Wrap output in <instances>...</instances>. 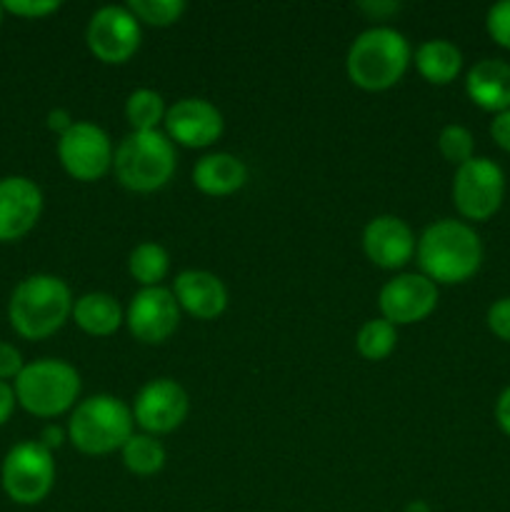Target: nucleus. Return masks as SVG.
<instances>
[{
  "instance_id": "32",
  "label": "nucleus",
  "mask_w": 510,
  "mask_h": 512,
  "mask_svg": "<svg viewBox=\"0 0 510 512\" xmlns=\"http://www.w3.org/2000/svg\"><path fill=\"white\" fill-rule=\"evenodd\" d=\"M490 135H493V140L500 148L510 153V110L495 113L493 123H490Z\"/></svg>"
},
{
  "instance_id": "2",
  "label": "nucleus",
  "mask_w": 510,
  "mask_h": 512,
  "mask_svg": "<svg viewBox=\"0 0 510 512\" xmlns=\"http://www.w3.org/2000/svg\"><path fill=\"white\" fill-rule=\"evenodd\" d=\"M70 315H73V295L58 275H30L10 295V325L25 340L50 338L63 328Z\"/></svg>"
},
{
  "instance_id": "13",
  "label": "nucleus",
  "mask_w": 510,
  "mask_h": 512,
  "mask_svg": "<svg viewBox=\"0 0 510 512\" xmlns=\"http://www.w3.org/2000/svg\"><path fill=\"white\" fill-rule=\"evenodd\" d=\"M380 313L393 325H413L428 318L438 305V285L423 273H403L380 290Z\"/></svg>"
},
{
  "instance_id": "21",
  "label": "nucleus",
  "mask_w": 510,
  "mask_h": 512,
  "mask_svg": "<svg viewBox=\"0 0 510 512\" xmlns=\"http://www.w3.org/2000/svg\"><path fill=\"white\" fill-rule=\"evenodd\" d=\"M415 68L428 83L448 85L458 78L460 68H463V53L458 45L445 38L425 40L415 50Z\"/></svg>"
},
{
  "instance_id": "22",
  "label": "nucleus",
  "mask_w": 510,
  "mask_h": 512,
  "mask_svg": "<svg viewBox=\"0 0 510 512\" xmlns=\"http://www.w3.org/2000/svg\"><path fill=\"white\" fill-rule=\"evenodd\" d=\"M165 100L158 90L138 88L125 100V118H128L133 133H150L158 130V125L165 120Z\"/></svg>"
},
{
  "instance_id": "26",
  "label": "nucleus",
  "mask_w": 510,
  "mask_h": 512,
  "mask_svg": "<svg viewBox=\"0 0 510 512\" xmlns=\"http://www.w3.org/2000/svg\"><path fill=\"white\" fill-rule=\"evenodd\" d=\"M128 10L138 18V23L168 28L185 13V0H130Z\"/></svg>"
},
{
  "instance_id": "37",
  "label": "nucleus",
  "mask_w": 510,
  "mask_h": 512,
  "mask_svg": "<svg viewBox=\"0 0 510 512\" xmlns=\"http://www.w3.org/2000/svg\"><path fill=\"white\" fill-rule=\"evenodd\" d=\"M63 440H65V433L58 428V425H45L43 433H40L38 443L45 445V448H48L50 453H53L55 448H60V445H63Z\"/></svg>"
},
{
  "instance_id": "31",
  "label": "nucleus",
  "mask_w": 510,
  "mask_h": 512,
  "mask_svg": "<svg viewBox=\"0 0 510 512\" xmlns=\"http://www.w3.org/2000/svg\"><path fill=\"white\" fill-rule=\"evenodd\" d=\"M23 355L15 345L10 343H0V380H10V378H18L20 370H23Z\"/></svg>"
},
{
  "instance_id": "39",
  "label": "nucleus",
  "mask_w": 510,
  "mask_h": 512,
  "mask_svg": "<svg viewBox=\"0 0 510 512\" xmlns=\"http://www.w3.org/2000/svg\"><path fill=\"white\" fill-rule=\"evenodd\" d=\"M0 20H3V5H0Z\"/></svg>"
},
{
  "instance_id": "16",
  "label": "nucleus",
  "mask_w": 510,
  "mask_h": 512,
  "mask_svg": "<svg viewBox=\"0 0 510 512\" xmlns=\"http://www.w3.org/2000/svg\"><path fill=\"white\" fill-rule=\"evenodd\" d=\"M415 235L408 223L395 215H378L363 230V250L373 265L383 270H398L415 255Z\"/></svg>"
},
{
  "instance_id": "5",
  "label": "nucleus",
  "mask_w": 510,
  "mask_h": 512,
  "mask_svg": "<svg viewBox=\"0 0 510 512\" xmlns=\"http://www.w3.org/2000/svg\"><path fill=\"white\" fill-rule=\"evenodd\" d=\"M173 140L160 130L150 133H128L120 140L113 158L115 178L133 193H153L160 190L175 173Z\"/></svg>"
},
{
  "instance_id": "28",
  "label": "nucleus",
  "mask_w": 510,
  "mask_h": 512,
  "mask_svg": "<svg viewBox=\"0 0 510 512\" xmlns=\"http://www.w3.org/2000/svg\"><path fill=\"white\" fill-rule=\"evenodd\" d=\"M485 28L495 43L510 50V0H498L495 5H490Z\"/></svg>"
},
{
  "instance_id": "8",
  "label": "nucleus",
  "mask_w": 510,
  "mask_h": 512,
  "mask_svg": "<svg viewBox=\"0 0 510 512\" xmlns=\"http://www.w3.org/2000/svg\"><path fill=\"white\" fill-rule=\"evenodd\" d=\"M505 175L495 160L470 158L453 178V203L468 220H488L503 203Z\"/></svg>"
},
{
  "instance_id": "3",
  "label": "nucleus",
  "mask_w": 510,
  "mask_h": 512,
  "mask_svg": "<svg viewBox=\"0 0 510 512\" xmlns=\"http://www.w3.org/2000/svg\"><path fill=\"white\" fill-rule=\"evenodd\" d=\"M410 63V45L403 33L388 25L368 28L353 40L345 58L348 78L358 88L378 93L388 90L405 75Z\"/></svg>"
},
{
  "instance_id": "18",
  "label": "nucleus",
  "mask_w": 510,
  "mask_h": 512,
  "mask_svg": "<svg viewBox=\"0 0 510 512\" xmlns=\"http://www.w3.org/2000/svg\"><path fill=\"white\" fill-rule=\"evenodd\" d=\"M465 93L478 108L490 113L510 110V63L498 58L478 60L468 70Z\"/></svg>"
},
{
  "instance_id": "4",
  "label": "nucleus",
  "mask_w": 510,
  "mask_h": 512,
  "mask_svg": "<svg viewBox=\"0 0 510 512\" xmlns=\"http://www.w3.org/2000/svg\"><path fill=\"white\" fill-rule=\"evenodd\" d=\"M133 408L115 395H90L75 405L68 420V440L85 455H108L133 435Z\"/></svg>"
},
{
  "instance_id": "17",
  "label": "nucleus",
  "mask_w": 510,
  "mask_h": 512,
  "mask_svg": "<svg viewBox=\"0 0 510 512\" xmlns=\"http://www.w3.org/2000/svg\"><path fill=\"white\" fill-rule=\"evenodd\" d=\"M175 300L198 320H213L228 308V290L218 275L208 270H183L175 278Z\"/></svg>"
},
{
  "instance_id": "9",
  "label": "nucleus",
  "mask_w": 510,
  "mask_h": 512,
  "mask_svg": "<svg viewBox=\"0 0 510 512\" xmlns=\"http://www.w3.org/2000/svg\"><path fill=\"white\" fill-rule=\"evenodd\" d=\"M58 158L65 173L83 183L100 180L113 168V143L100 125L75 120L68 133L58 140Z\"/></svg>"
},
{
  "instance_id": "6",
  "label": "nucleus",
  "mask_w": 510,
  "mask_h": 512,
  "mask_svg": "<svg viewBox=\"0 0 510 512\" xmlns=\"http://www.w3.org/2000/svg\"><path fill=\"white\" fill-rule=\"evenodd\" d=\"M15 400L35 418H58L75 405L80 375L65 360L43 358L28 363L15 378Z\"/></svg>"
},
{
  "instance_id": "10",
  "label": "nucleus",
  "mask_w": 510,
  "mask_h": 512,
  "mask_svg": "<svg viewBox=\"0 0 510 512\" xmlns=\"http://www.w3.org/2000/svg\"><path fill=\"white\" fill-rule=\"evenodd\" d=\"M140 38H143V30L128 5H103L100 10H95L85 28V43H88L90 53L100 63L108 65H118L133 58L135 50L140 48Z\"/></svg>"
},
{
  "instance_id": "24",
  "label": "nucleus",
  "mask_w": 510,
  "mask_h": 512,
  "mask_svg": "<svg viewBox=\"0 0 510 512\" xmlns=\"http://www.w3.org/2000/svg\"><path fill=\"white\" fill-rule=\"evenodd\" d=\"M128 270L143 288H155L170 270V255L158 243H140L128 258Z\"/></svg>"
},
{
  "instance_id": "27",
  "label": "nucleus",
  "mask_w": 510,
  "mask_h": 512,
  "mask_svg": "<svg viewBox=\"0 0 510 512\" xmlns=\"http://www.w3.org/2000/svg\"><path fill=\"white\" fill-rule=\"evenodd\" d=\"M438 150L448 163L453 165H463L473 158L475 150V140L473 133L463 125H445L438 135Z\"/></svg>"
},
{
  "instance_id": "33",
  "label": "nucleus",
  "mask_w": 510,
  "mask_h": 512,
  "mask_svg": "<svg viewBox=\"0 0 510 512\" xmlns=\"http://www.w3.org/2000/svg\"><path fill=\"white\" fill-rule=\"evenodd\" d=\"M358 8L363 13L373 15V18H385V15L398 13L400 3H393V0H365V3H358Z\"/></svg>"
},
{
  "instance_id": "20",
  "label": "nucleus",
  "mask_w": 510,
  "mask_h": 512,
  "mask_svg": "<svg viewBox=\"0 0 510 512\" xmlns=\"http://www.w3.org/2000/svg\"><path fill=\"white\" fill-rule=\"evenodd\" d=\"M73 320L83 333L105 338L123 325V308L110 293H85L73 303Z\"/></svg>"
},
{
  "instance_id": "12",
  "label": "nucleus",
  "mask_w": 510,
  "mask_h": 512,
  "mask_svg": "<svg viewBox=\"0 0 510 512\" xmlns=\"http://www.w3.org/2000/svg\"><path fill=\"white\" fill-rule=\"evenodd\" d=\"M125 323L135 335V340L148 345H158L175 333L180 323V305L175 295L163 285L143 288L133 295L128 310H125Z\"/></svg>"
},
{
  "instance_id": "36",
  "label": "nucleus",
  "mask_w": 510,
  "mask_h": 512,
  "mask_svg": "<svg viewBox=\"0 0 510 512\" xmlns=\"http://www.w3.org/2000/svg\"><path fill=\"white\" fill-rule=\"evenodd\" d=\"M73 123H75V120L70 118L68 110L55 108V110H50V113H48V128L55 130V133H58V135L68 133V130L73 128Z\"/></svg>"
},
{
  "instance_id": "19",
  "label": "nucleus",
  "mask_w": 510,
  "mask_h": 512,
  "mask_svg": "<svg viewBox=\"0 0 510 512\" xmlns=\"http://www.w3.org/2000/svg\"><path fill=\"white\" fill-rule=\"evenodd\" d=\"M248 180V168L240 158L230 153H210L195 163L193 168V183L200 193L215 195H233L240 190Z\"/></svg>"
},
{
  "instance_id": "29",
  "label": "nucleus",
  "mask_w": 510,
  "mask_h": 512,
  "mask_svg": "<svg viewBox=\"0 0 510 512\" xmlns=\"http://www.w3.org/2000/svg\"><path fill=\"white\" fill-rule=\"evenodd\" d=\"M3 10L20 15V18H45L60 8L58 0H5Z\"/></svg>"
},
{
  "instance_id": "1",
  "label": "nucleus",
  "mask_w": 510,
  "mask_h": 512,
  "mask_svg": "<svg viewBox=\"0 0 510 512\" xmlns=\"http://www.w3.org/2000/svg\"><path fill=\"white\" fill-rule=\"evenodd\" d=\"M415 255L423 275L435 285H458L478 273L483 263V243L468 223L438 220L423 230Z\"/></svg>"
},
{
  "instance_id": "25",
  "label": "nucleus",
  "mask_w": 510,
  "mask_h": 512,
  "mask_svg": "<svg viewBox=\"0 0 510 512\" xmlns=\"http://www.w3.org/2000/svg\"><path fill=\"white\" fill-rule=\"evenodd\" d=\"M395 343H398V330L385 318L368 320L355 335V348L365 360H385L395 350Z\"/></svg>"
},
{
  "instance_id": "7",
  "label": "nucleus",
  "mask_w": 510,
  "mask_h": 512,
  "mask_svg": "<svg viewBox=\"0 0 510 512\" xmlns=\"http://www.w3.org/2000/svg\"><path fill=\"white\" fill-rule=\"evenodd\" d=\"M3 490L13 503L38 505L48 498L55 483V460L45 445L38 440L18 443L5 455L3 470H0Z\"/></svg>"
},
{
  "instance_id": "35",
  "label": "nucleus",
  "mask_w": 510,
  "mask_h": 512,
  "mask_svg": "<svg viewBox=\"0 0 510 512\" xmlns=\"http://www.w3.org/2000/svg\"><path fill=\"white\" fill-rule=\"evenodd\" d=\"M15 403H18V400H15V390L0 380V425L8 423L10 415H13Z\"/></svg>"
},
{
  "instance_id": "30",
  "label": "nucleus",
  "mask_w": 510,
  "mask_h": 512,
  "mask_svg": "<svg viewBox=\"0 0 510 512\" xmlns=\"http://www.w3.org/2000/svg\"><path fill=\"white\" fill-rule=\"evenodd\" d=\"M488 328L493 330L500 340H508L510 343V298H500L490 305Z\"/></svg>"
},
{
  "instance_id": "11",
  "label": "nucleus",
  "mask_w": 510,
  "mask_h": 512,
  "mask_svg": "<svg viewBox=\"0 0 510 512\" xmlns=\"http://www.w3.org/2000/svg\"><path fill=\"white\" fill-rule=\"evenodd\" d=\"M188 410L190 400L183 385L170 378H155L135 395L133 420L148 435H165L183 425Z\"/></svg>"
},
{
  "instance_id": "23",
  "label": "nucleus",
  "mask_w": 510,
  "mask_h": 512,
  "mask_svg": "<svg viewBox=\"0 0 510 512\" xmlns=\"http://www.w3.org/2000/svg\"><path fill=\"white\" fill-rule=\"evenodd\" d=\"M123 455V463L130 473L135 475H155L163 470L165 465V448L160 445V440H155V435H130L128 443L120 448Z\"/></svg>"
},
{
  "instance_id": "15",
  "label": "nucleus",
  "mask_w": 510,
  "mask_h": 512,
  "mask_svg": "<svg viewBox=\"0 0 510 512\" xmlns=\"http://www.w3.org/2000/svg\"><path fill=\"white\" fill-rule=\"evenodd\" d=\"M43 213V193L23 175L0 180V243H15L38 223Z\"/></svg>"
},
{
  "instance_id": "38",
  "label": "nucleus",
  "mask_w": 510,
  "mask_h": 512,
  "mask_svg": "<svg viewBox=\"0 0 510 512\" xmlns=\"http://www.w3.org/2000/svg\"><path fill=\"white\" fill-rule=\"evenodd\" d=\"M405 512H430V505L423 503V500H413V503H408Z\"/></svg>"
},
{
  "instance_id": "34",
  "label": "nucleus",
  "mask_w": 510,
  "mask_h": 512,
  "mask_svg": "<svg viewBox=\"0 0 510 512\" xmlns=\"http://www.w3.org/2000/svg\"><path fill=\"white\" fill-rule=\"evenodd\" d=\"M495 420H498L500 430L505 435H510V388H505L500 393L498 403H495Z\"/></svg>"
},
{
  "instance_id": "14",
  "label": "nucleus",
  "mask_w": 510,
  "mask_h": 512,
  "mask_svg": "<svg viewBox=\"0 0 510 512\" xmlns=\"http://www.w3.org/2000/svg\"><path fill=\"white\" fill-rule=\"evenodd\" d=\"M165 135L185 148H208L223 135V113L203 98H180L165 113Z\"/></svg>"
}]
</instances>
